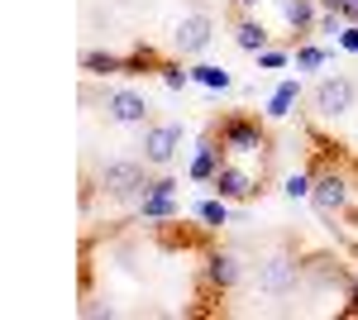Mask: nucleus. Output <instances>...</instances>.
<instances>
[{
    "instance_id": "obj_1",
    "label": "nucleus",
    "mask_w": 358,
    "mask_h": 320,
    "mask_svg": "<svg viewBox=\"0 0 358 320\" xmlns=\"http://www.w3.org/2000/svg\"><path fill=\"white\" fill-rule=\"evenodd\" d=\"M101 187L110 191V196H148L153 182H148L143 162L120 158V162H106V167H101Z\"/></svg>"
},
{
    "instance_id": "obj_2",
    "label": "nucleus",
    "mask_w": 358,
    "mask_h": 320,
    "mask_svg": "<svg viewBox=\"0 0 358 320\" xmlns=\"http://www.w3.org/2000/svg\"><path fill=\"white\" fill-rule=\"evenodd\" d=\"M253 282H258V292H268V296H292L296 282H301V267H296L292 253H273V258L258 263V277Z\"/></svg>"
},
{
    "instance_id": "obj_3",
    "label": "nucleus",
    "mask_w": 358,
    "mask_h": 320,
    "mask_svg": "<svg viewBox=\"0 0 358 320\" xmlns=\"http://www.w3.org/2000/svg\"><path fill=\"white\" fill-rule=\"evenodd\" d=\"M310 101H315V110H320V115H344V110L354 106V81H349V77H325V81H315Z\"/></svg>"
},
{
    "instance_id": "obj_4",
    "label": "nucleus",
    "mask_w": 358,
    "mask_h": 320,
    "mask_svg": "<svg viewBox=\"0 0 358 320\" xmlns=\"http://www.w3.org/2000/svg\"><path fill=\"white\" fill-rule=\"evenodd\" d=\"M220 139H224V148H234V153H258V148H263L258 120H244V115H229L220 125Z\"/></svg>"
},
{
    "instance_id": "obj_5",
    "label": "nucleus",
    "mask_w": 358,
    "mask_h": 320,
    "mask_svg": "<svg viewBox=\"0 0 358 320\" xmlns=\"http://www.w3.org/2000/svg\"><path fill=\"white\" fill-rule=\"evenodd\" d=\"M182 148V130L177 125H153V130H143V162H172V153Z\"/></svg>"
},
{
    "instance_id": "obj_6",
    "label": "nucleus",
    "mask_w": 358,
    "mask_h": 320,
    "mask_svg": "<svg viewBox=\"0 0 358 320\" xmlns=\"http://www.w3.org/2000/svg\"><path fill=\"white\" fill-rule=\"evenodd\" d=\"M210 34H215L210 15H201V10H196V15H187V20L177 25V34H172V39H177V48H182V53H201V48L210 43Z\"/></svg>"
},
{
    "instance_id": "obj_7",
    "label": "nucleus",
    "mask_w": 358,
    "mask_h": 320,
    "mask_svg": "<svg viewBox=\"0 0 358 320\" xmlns=\"http://www.w3.org/2000/svg\"><path fill=\"white\" fill-rule=\"evenodd\" d=\"M310 201H315V211H344V201H349V187H344V177L339 172H320L315 177V187H310Z\"/></svg>"
},
{
    "instance_id": "obj_8",
    "label": "nucleus",
    "mask_w": 358,
    "mask_h": 320,
    "mask_svg": "<svg viewBox=\"0 0 358 320\" xmlns=\"http://www.w3.org/2000/svg\"><path fill=\"white\" fill-rule=\"evenodd\" d=\"M106 115L120 120V125H143V115H148V101L134 96V91H110L106 96Z\"/></svg>"
},
{
    "instance_id": "obj_9",
    "label": "nucleus",
    "mask_w": 358,
    "mask_h": 320,
    "mask_svg": "<svg viewBox=\"0 0 358 320\" xmlns=\"http://www.w3.org/2000/svg\"><path fill=\"white\" fill-rule=\"evenodd\" d=\"M215 191L229 196V201H244V196H253V177L239 172V167H220L215 172Z\"/></svg>"
},
{
    "instance_id": "obj_10",
    "label": "nucleus",
    "mask_w": 358,
    "mask_h": 320,
    "mask_svg": "<svg viewBox=\"0 0 358 320\" xmlns=\"http://www.w3.org/2000/svg\"><path fill=\"white\" fill-rule=\"evenodd\" d=\"M206 277H210L220 292H229V287L239 282V258H234V253H215V258L206 263Z\"/></svg>"
},
{
    "instance_id": "obj_11",
    "label": "nucleus",
    "mask_w": 358,
    "mask_h": 320,
    "mask_svg": "<svg viewBox=\"0 0 358 320\" xmlns=\"http://www.w3.org/2000/svg\"><path fill=\"white\" fill-rule=\"evenodd\" d=\"M82 67H86V72H96V77H115V72H124V57H115V53H86Z\"/></svg>"
},
{
    "instance_id": "obj_12",
    "label": "nucleus",
    "mask_w": 358,
    "mask_h": 320,
    "mask_svg": "<svg viewBox=\"0 0 358 320\" xmlns=\"http://www.w3.org/2000/svg\"><path fill=\"white\" fill-rule=\"evenodd\" d=\"M287 25L296 29V34H306V29L315 25V5L310 0H287Z\"/></svg>"
},
{
    "instance_id": "obj_13",
    "label": "nucleus",
    "mask_w": 358,
    "mask_h": 320,
    "mask_svg": "<svg viewBox=\"0 0 358 320\" xmlns=\"http://www.w3.org/2000/svg\"><path fill=\"white\" fill-rule=\"evenodd\" d=\"M215 144H201V153H196V162H192V177L196 182H215Z\"/></svg>"
},
{
    "instance_id": "obj_14",
    "label": "nucleus",
    "mask_w": 358,
    "mask_h": 320,
    "mask_svg": "<svg viewBox=\"0 0 358 320\" xmlns=\"http://www.w3.org/2000/svg\"><path fill=\"white\" fill-rule=\"evenodd\" d=\"M263 43H268V29L244 20V25H239V48H244V53H263Z\"/></svg>"
},
{
    "instance_id": "obj_15",
    "label": "nucleus",
    "mask_w": 358,
    "mask_h": 320,
    "mask_svg": "<svg viewBox=\"0 0 358 320\" xmlns=\"http://www.w3.org/2000/svg\"><path fill=\"white\" fill-rule=\"evenodd\" d=\"M143 67H163V57L153 53L148 43H134V53L124 57V72H143Z\"/></svg>"
},
{
    "instance_id": "obj_16",
    "label": "nucleus",
    "mask_w": 358,
    "mask_h": 320,
    "mask_svg": "<svg viewBox=\"0 0 358 320\" xmlns=\"http://www.w3.org/2000/svg\"><path fill=\"white\" fill-rule=\"evenodd\" d=\"M172 211H177V206H172V196H167V191H148V196H143V215H153V220H167Z\"/></svg>"
},
{
    "instance_id": "obj_17",
    "label": "nucleus",
    "mask_w": 358,
    "mask_h": 320,
    "mask_svg": "<svg viewBox=\"0 0 358 320\" xmlns=\"http://www.w3.org/2000/svg\"><path fill=\"white\" fill-rule=\"evenodd\" d=\"M196 77L206 81V86H220V91L229 86V72H224V67H196Z\"/></svg>"
},
{
    "instance_id": "obj_18",
    "label": "nucleus",
    "mask_w": 358,
    "mask_h": 320,
    "mask_svg": "<svg viewBox=\"0 0 358 320\" xmlns=\"http://www.w3.org/2000/svg\"><path fill=\"white\" fill-rule=\"evenodd\" d=\"M158 72H163V81L172 86V91H182V86H187V77H192V72H182V67H172V62H163Z\"/></svg>"
},
{
    "instance_id": "obj_19",
    "label": "nucleus",
    "mask_w": 358,
    "mask_h": 320,
    "mask_svg": "<svg viewBox=\"0 0 358 320\" xmlns=\"http://www.w3.org/2000/svg\"><path fill=\"white\" fill-rule=\"evenodd\" d=\"M292 101H296V86L287 81V86H282V91L273 96V115H287V106H292Z\"/></svg>"
},
{
    "instance_id": "obj_20",
    "label": "nucleus",
    "mask_w": 358,
    "mask_h": 320,
    "mask_svg": "<svg viewBox=\"0 0 358 320\" xmlns=\"http://www.w3.org/2000/svg\"><path fill=\"white\" fill-rule=\"evenodd\" d=\"M310 187H315V182H310L306 172H296V177H287V196H310Z\"/></svg>"
},
{
    "instance_id": "obj_21",
    "label": "nucleus",
    "mask_w": 358,
    "mask_h": 320,
    "mask_svg": "<svg viewBox=\"0 0 358 320\" xmlns=\"http://www.w3.org/2000/svg\"><path fill=\"white\" fill-rule=\"evenodd\" d=\"M201 215H206L210 225H224V206H220V201H206V206H201Z\"/></svg>"
},
{
    "instance_id": "obj_22",
    "label": "nucleus",
    "mask_w": 358,
    "mask_h": 320,
    "mask_svg": "<svg viewBox=\"0 0 358 320\" xmlns=\"http://www.w3.org/2000/svg\"><path fill=\"white\" fill-rule=\"evenodd\" d=\"M296 62H301V67H320V62H325V53H320V48H301V57H296Z\"/></svg>"
},
{
    "instance_id": "obj_23",
    "label": "nucleus",
    "mask_w": 358,
    "mask_h": 320,
    "mask_svg": "<svg viewBox=\"0 0 358 320\" xmlns=\"http://www.w3.org/2000/svg\"><path fill=\"white\" fill-rule=\"evenodd\" d=\"M339 43H344L349 53H358V29H344V34H339Z\"/></svg>"
},
{
    "instance_id": "obj_24",
    "label": "nucleus",
    "mask_w": 358,
    "mask_h": 320,
    "mask_svg": "<svg viewBox=\"0 0 358 320\" xmlns=\"http://www.w3.org/2000/svg\"><path fill=\"white\" fill-rule=\"evenodd\" d=\"M349 311L358 316V282H349Z\"/></svg>"
},
{
    "instance_id": "obj_25",
    "label": "nucleus",
    "mask_w": 358,
    "mask_h": 320,
    "mask_svg": "<svg viewBox=\"0 0 358 320\" xmlns=\"http://www.w3.org/2000/svg\"><path fill=\"white\" fill-rule=\"evenodd\" d=\"M339 15H349V20H358V0H344V10Z\"/></svg>"
},
{
    "instance_id": "obj_26",
    "label": "nucleus",
    "mask_w": 358,
    "mask_h": 320,
    "mask_svg": "<svg viewBox=\"0 0 358 320\" xmlns=\"http://www.w3.org/2000/svg\"><path fill=\"white\" fill-rule=\"evenodd\" d=\"M320 5H325V10H344V0H320Z\"/></svg>"
},
{
    "instance_id": "obj_27",
    "label": "nucleus",
    "mask_w": 358,
    "mask_h": 320,
    "mask_svg": "<svg viewBox=\"0 0 358 320\" xmlns=\"http://www.w3.org/2000/svg\"><path fill=\"white\" fill-rule=\"evenodd\" d=\"M239 5H244V10H253V5H258V0H239Z\"/></svg>"
}]
</instances>
